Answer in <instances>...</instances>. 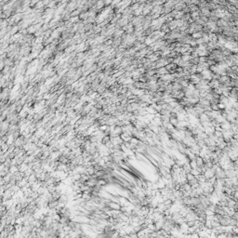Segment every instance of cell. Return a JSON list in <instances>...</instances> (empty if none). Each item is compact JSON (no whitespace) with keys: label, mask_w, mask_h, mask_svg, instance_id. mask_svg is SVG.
Masks as SVG:
<instances>
[{"label":"cell","mask_w":238,"mask_h":238,"mask_svg":"<svg viewBox=\"0 0 238 238\" xmlns=\"http://www.w3.org/2000/svg\"><path fill=\"white\" fill-rule=\"evenodd\" d=\"M168 64V60L166 59V58H160L155 62V68L156 69L163 68V67H166Z\"/></svg>","instance_id":"cell-1"},{"label":"cell","mask_w":238,"mask_h":238,"mask_svg":"<svg viewBox=\"0 0 238 238\" xmlns=\"http://www.w3.org/2000/svg\"><path fill=\"white\" fill-rule=\"evenodd\" d=\"M106 206H108L110 207V209H113V210H121V207L122 206L119 204V203H115V202H108Z\"/></svg>","instance_id":"cell-2"},{"label":"cell","mask_w":238,"mask_h":238,"mask_svg":"<svg viewBox=\"0 0 238 238\" xmlns=\"http://www.w3.org/2000/svg\"><path fill=\"white\" fill-rule=\"evenodd\" d=\"M203 175L205 176L206 179L208 180V179H210L213 177H215V170L213 169V168H208V169H206V171L205 172Z\"/></svg>","instance_id":"cell-3"},{"label":"cell","mask_w":238,"mask_h":238,"mask_svg":"<svg viewBox=\"0 0 238 238\" xmlns=\"http://www.w3.org/2000/svg\"><path fill=\"white\" fill-rule=\"evenodd\" d=\"M198 119H199V121H200V123H203V122H206V121H210L211 122V120L210 118L208 117V115L206 114V113H203V114H201L199 116H198Z\"/></svg>","instance_id":"cell-4"},{"label":"cell","mask_w":238,"mask_h":238,"mask_svg":"<svg viewBox=\"0 0 238 238\" xmlns=\"http://www.w3.org/2000/svg\"><path fill=\"white\" fill-rule=\"evenodd\" d=\"M195 161H196V164H197V167H198V168H202V167L205 165L203 157H201V156H199V155L195 157Z\"/></svg>","instance_id":"cell-5"},{"label":"cell","mask_w":238,"mask_h":238,"mask_svg":"<svg viewBox=\"0 0 238 238\" xmlns=\"http://www.w3.org/2000/svg\"><path fill=\"white\" fill-rule=\"evenodd\" d=\"M209 87H210V88L211 89H215V88H218L219 87H220V82L219 81H217V80H211L210 82H209Z\"/></svg>","instance_id":"cell-6"},{"label":"cell","mask_w":238,"mask_h":238,"mask_svg":"<svg viewBox=\"0 0 238 238\" xmlns=\"http://www.w3.org/2000/svg\"><path fill=\"white\" fill-rule=\"evenodd\" d=\"M230 81H231V78L228 76H221L219 82H220V85H221V84H226V83H228Z\"/></svg>","instance_id":"cell-7"},{"label":"cell","mask_w":238,"mask_h":238,"mask_svg":"<svg viewBox=\"0 0 238 238\" xmlns=\"http://www.w3.org/2000/svg\"><path fill=\"white\" fill-rule=\"evenodd\" d=\"M221 128L223 129V131L224 130H230L231 129V123H229L228 121H225L224 123H222L221 125Z\"/></svg>","instance_id":"cell-8"},{"label":"cell","mask_w":238,"mask_h":238,"mask_svg":"<svg viewBox=\"0 0 238 238\" xmlns=\"http://www.w3.org/2000/svg\"><path fill=\"white\" fill-rule=\"evenodd\" d=\"M189 62H190L191 65H198V64H199V57L191 58V60H190Z\"/></svg>","instance_id":"cell-9"},{"label":"cell","mask_w":238,"mask_h":238,"mask_svg":"<svg viewBox=\"0 0 238 238\" xmlns=\"http://www.w3.org/2000/svg\"><path fill=\"white\" fill-rule=\"evenodd\" d=\"M202 35H203V32H196L195 34H192V37L194 38V39H200V38H202Z\"/></svg>","instance_id":"cell-10"},{"label":"cell","mask_w":238,"mask_h":238,"mask_svg":"<svg viewBox=\"0 0 238 238\" xmlns=\"http://www.w3.org/2000/svg\"><path fill=\"white\" fill-rule=\"evenodd\" d=\"M186 178H187V182H190V181H192L193 179H195V177L192 173H187V174H186Z\"/></svg>","instance_id":"cell-11"},{"label":"cell","mask_w":238,"mask_h":238,"mask_svg":"<svg viewBox=\"0 0 238 238\" xmlns=\"http://www.w3.org/2000/svg\"><path fill=\"white\" fill-rule=\"evenodd\" d=\"M190 166H191L192 169H196V168H198V167H197V164H196L195 160H193V161L190 162Z\"/></svg>","instance_id":"cell-12"},{"label":"cell","mask_w":238,"mask_h":238,"mask_svg":"<svg viewBox=\"0 0 238 238\" xmlns=\"http://www.w3.org/2000/svg\"><path fill=\"white\" fill-rule=\"evenodd\" d=\"M221 76L220 74H212V79L213 80H217V81H220Z\"/></svg>","instance_id":"cell-13"},{"label":"cell","mask_w":238,"mask_h":238,"mask_svg":"<svg viewBox=\"0 0 238 238\" xmlns=\"http://www.w3.org/2000/svg\"><path fill=\"white\" fill-rule=\"evenodd\" d=\"M218 107H219V111H224L226 109V105L223 103H221V102L218 103Z\"/></svg>","instance_id":"cell-14"},{"label":"cell","mask_w":238,"mask_h":238,"mask_svg":"<svg viewBox=\"0 0 238 238\" xmlns=\"http://www.w3.org/2000/svg\"><path fill=\"white\" fill-rule=\"evenodd\" d=\"M210 108H211V111H219V107H218L217 103H211Z\"/></svg>","instance_id":"cell-15"},{"label":"cell","mask_w":238,"mask_h":238,"mask_svg":"<svg viewBox=\"0 0 238 238\" xmlns=\"http://www.w3.org/2000/svg\"><path fill=\"white\" fill-rule=\"evenodd\" d=\"M208 58L207 57H199V63H205L207 62Z\"/></svg>","instance_id":"cell-16"},{"label":"cell","mask_w":238,"mask_h":238,"mask_svg":"<svg viewBox=\"0 0 238 238\" xmlns=\"http://www.w3.org/2000/svg\"><path fill=\"white\" fill-rule=\"evenodd\" d=\"M214 135L217 137L218 139H221V138H223V132H221V131H215Z\"/></svg>","instance_id":"cell-17"},{"label":"cell","mask_w":238,"mask_h":238,"mask_svg":"<svg viewBox=\"0 0 238 238\" xmlns=\"http://www.w3.org/2000/svg\"><path fill=\"white\" fill-rule=\"evenodd\" d=\"M217 238H227V233H220Z\"/></svg>","instance_id":"cell-18"},{"label":"cell","mask_w":238,"mask_h":238,"mask_svg":"<svg viewBox=\"0 0 238 238\" xmlns=\"http://www.w3.org/2000/svg\"><path fill=\"white\" fill-rule=\"evenodd\" d=\"M215 131H221V132H223V129L221 128V125H218L215 127Z\"/></svg>","instance_id":"cell-19"},{"label":"cell","mask_w":238,"mask_h":238,"mask_svg":"<svg viewBox=\"0 0 238 238\" xmlns=\"http://www.w3.org/2000/svg\"><path fill=\"white\" fill-rule=\"evenodd\" d=\"M237 89H238V87H237Z\"/></svg>","instance_id":"cell-20"}]
</instances>
